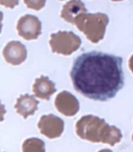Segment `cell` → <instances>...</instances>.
I'll return each instance as SVG.
<instances>
[{
    "label": "cell",
    "mask_w": 133,
    "mask_h": 152,
    "mask_svg": "<svg viewBox=\"0 0 133 152\" xmlns=\"http://www.w3.org/2000/svg\"><path fill=\"white\" fill-rule=\"evenodd\" d=\"M121 57L100 51L79 55L73 62L70 77L78 92L90 99H113L125 84Z\"/></svg>",
    "instance_id": "cell-1"
},
{
    "label": "cell",
    "mask_w": 133,
    "mask_h": 152,
    "mask_svg": "<svg viewBox=\"0 0 133 152\" xmlns=\"http://www.w3.org/2000/svg\"><path fill=\"white\" fill-rule=\"evenodd\" d=\"M109 22L108 16L97 12L91 14L83 12L75 19L74 23L92 43H98L104 37L106 26Z\"/></svg>",
    "instance_id": "cell-2"
},
{
    "label": "cell",
    "mask_w": 133,
    "mask_h": 152,
    "mask_svg": "<svg viewBox=\"0 0 133 152\" xmlns=\"http://www.w3.org/2000/svg\"><path fill=\"white\" fill-rule=\"evenodd\" d=\"M81 39L71 31H59L51 35L49 40L52 52L63 55H70L81 45Z\"/></svg>",
    "instance_id": "cell-3"
},
{
    "label": "cell",
    "mask_w": 133,
    "mask_h": 152,
    "mask_svg": "<svg viewBox=\"0 0 133 152\" xmlns=\"http://www.w3.org/2000/svg\"><path fill=\"white\" fill-rule=\"evenodd\" d=\"M16 30L25 40H36L41 34V23L37 16L26 14L18 20Z\"/></svg>",
    "instance_id": "cell-4"
},
{
    "label": "cell",
    "mask_w": 133,
    "mask_h": 152,
    "mask_svg": "<svg viewBox=\"0 0 133 152\" xmlns=\"http://www.w3.org/2000/svg\"><path fill=\"white\" fill-rule=\"evenodd\" d=\"M54 105L61 113L67 116H73L79 111V101L69 92L63 91L57 96Z\"/></svg>",
    "instance_id": "cell-5"
},
{
    "label": "cell",
    "mask_w": 133,
    "mask_h": 152,
    "mask_svg": "<svg viewBox=\"0 0 133 152\" xmlns=\"http://www.w3.org/2000/svg\"><path fill=\"white\" fill-rule=\"evenodd\" d=\"M26 47L20 41H10L3 49V57L6 62L12 65H19L26 58Z\"/></svg>",
    "instance_id": "cell-6"
},
{
    "label": "cell",
    "mask_w": 133,
    "mask_h": 152,
    "mask_svg": "<svg viewBox=\"0 0 133 152\" xmlns=\"http://www.w3.org/2000/svg\"><path fill=\"white\" fill-rule=\"evenodd\" d=\"M63 125L62 120L52 114L41 116L38 124L39 128L43 134L51 137L59 136L63 130Z\"/></svg>",
    "instance_id": "cell-7"
},
{
    "label": "cell",
    "mask_w": 133,
    "mask_h": 152,
    "mask_svg": "<svg viewBox=\"0 0 133 152\" xmlns=\"http://www.w3.org/2000/svg\"><path fill=\"white\" fill-rule=\"evenodd\" d=\"M55 91V84L45 76L41 75L40 78H36L33 85V92L35 97L41 99L49 100Z\"/></svg>",
    "instance_id": "cell-8"
},
{
    "label": "cell",
    "mask_w": 133,
    "mask_h": 152,
    "mask_svg": "<svg viewBox=\"0 0 133 152\" xmlns=\"http://www.w3.org/2000/svg\"><path fill=\"white\" fill-rule=\"evenodd\" d=\"M39 102L35 96L25 94L20 96L16 99V103L14 106L16 113L26 119L29 116H33L37 110Z\"/></svg>",
    "instance_id": "cell-9"
},
{
    "label": "cell",
    "mask_w": 133,
    "mask_h": 152,
    "mask_svg": "<svg viewBox=\"0 0 133 152\" xmlns=\"http://www.w3.org/2000/svg\"><path fill=\"white\" fill-rule=\"evenodd\" d=\"M83 12H87L84 4L80 1H70L63 6L61 17L66 22L74 23L75 19Z\"/></svg>",
    "instance_id": "cell-10"
},
{
    "label": "cell",
    "mask_w": 133,
    "mask_h": 152,
    "mask_svg": "<svg viewBox=\"0 0 133 152\" xmlns=\"http://www.w3.org/2000/svg\"><path fill=\"white\" fill-rule=\"evenodd\" d=\"M129 68L131 69V71L133 73V55L130 58V59H129Z\"/></svg>",
    "instance_id": "cell-11"
}]
</instances>
